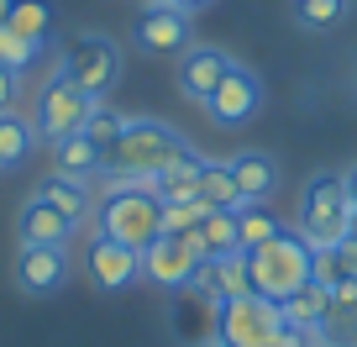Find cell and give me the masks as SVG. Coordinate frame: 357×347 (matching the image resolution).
Listing matches in <instances>:
<instances>
[{
    "label": "cell",
    "instance_id": "obj_1",
    "mask_svg": "<svg viewBox=\"0 0 357 347\" xmlns=\"http://www.w3.org/2000/svg\"><path fill=\"white\" fill-rule=\"evenodd\" d=\"M95 232L116 237V242L137 247L142 253L158 232H163V200H158L153 184L142 179H95Z\"/></svg>",
    "mask_w": 357,
    "mask_h": 347
},
{
    "label": "cell",
    "instance_id": "obj_2",
    "mask_svg": "<svg viewBox=\"0 0 357 347\" xmlns=\"http://www.w3.org/2000/svg\"><path fill=\"white\" fill-rule=\"evenodd\" d=\"M178 153H190V137L158 116H126L121 142L105 153V179H142L153 184Z\"/></svg>",
    "mask_w": 357,
    "mask_h": 347
},
{
    "label": "cell",
    "instance_id": "obj_3",
    "mask_svg": "<svg viewBox=\"0 0 357 347\" xmlns=\"http://www.w3.org/2000/svg\"><path fill=\"white\" fill-rule=\"evenodd\" d=\"M347 221H352V200H347L342 174H315L300 190V205H294V232L315 247V253H336L347 242Z\"/></svg>",
    "mask_w": 357,
    "mask_h": 347
},
{
    "label": "cell",
    "instance_id": "obj_4",
    "mask_svg": "<svg viewBox=\"0 0 357 347\" xmlns=\"http://www.w3.org/2000/svg\"><path fill=\"white\" fill-rule=\"evenodd\" d=\"M315 247L300 232H279L273 242H263L257 253H247V274H252V295L279 305L284 295H294L300 284H310Z\"/></svg>",
    "mask_w": 357,
    "mask_h": 347
},
{
    "label": "cell",
    "instance_id": "obj_5",
    "mask_svg": "<svg viewBox=\"0 0 357 347\" xmlns=\"http://www.w3.org/2000/svg\"><path fill=\"white\" fill-rule=\"evenodd\" d=\"M58 68L74 79L89 101H105V95L121 84V47L105 32H74L58 47Z\"/></svg>",
    "mask_w": 357,
    "mask_h": 347
},
{
    "label": "cell",
    "instance_id": "obj_6",
    "mask_svg": "<svg viewBox=\"0 0 357 347\" xmlns=\"http://www.w3.org/2000/svg\"><path fill=\"white\" fill-rule=\"evenodd\" d=\"M89 111H95V101H89L74 79L53 64V74L43 79V90H37V101H32V132H37V142L53 147V142H63V137L84 132Z\"/></svg>",
    "mask_w": 357,
    "mask_h": 347
},
{
    "label": "cell",
    "instance_id": "obj_7",
    "mask_svg": "<svg viewBox=\"0 0 357 347\" xmlns=\"http://www.w3.org/2000/svg\"><path fill=\"white\" fill-rule=\"evenodd\" d=\"M279 326H284V316H279L273 300H263V295H242V300L215 305L211 347H273Z\"/></svg>",
    "mask_w": 357,
    "mask_h": 347
},
{
    "label": "cell",
    "instance_id": "obj_8",
    "mask_svg": "<svg viewBox=\"0 0 357 347\" xmlns=\"http://www.w3.org/2000/svg\"><path fill=\"white\" fill-rule=\"evenodd\" d=\"M200 269H205V253L195 247L190 232H158L142 247V279L158 290H190Z\"/></svg>",
    "mask_w": 357,
    "mask_h": 347
},
{
    "label": "cell",
    "instance_id": "obj_9",
    "mask_svg": "<svg viewBox=\"0 0 357 347\" xmlns=\"http://www.w3.org/2000/svg\"><path fill=\"white\" fill-rule=\"evenodd\" d=\"M132 47L147 58H184L195 47V16L178 6H142L132 22Z\"/></svg>",
    "mask_w": 357,
    "mask_h": 347
},
{
    "label": "cell",
    "instance_id": "obj_10",
    "mask_svg": "<svg viewBox=\"0 0 357 347\" xmlns=\"http://www.w3.org/2000/svg\"><path fill=\"white\" fill-rule=\"evenodd\" d=\"M257 111H263V79H257V68L231 64V68H226V79L215 84V95L205 101V116H211V126H221V132H236V126H247Z\"/></svg>",
    "mask_w": 357,
    "mask_h": 347
},
{
    "label": "cell",
    "instance_id": "obj_11",
    "mask_svg": "<svg viewBox=\"0 0 357 347\" xmlns=\"http://www.w3.org/2000/svg\"><path fill=\"white\" fill-rule=\"evenodd\" d=\"M84 274H89V284L105 290V295L132 290V284L142 279V253L116 242V237H105V232H89L84 237Z\"/></svg>",
    "mask_w": 357,
    "mask_h": 347
},
{
    "label": "cell",
    "instance_id": "obj_12",
    "mask_svg": "<svg viewBox=\"0 0 357 347\" xmlns=\"http://www.w3.org/2000/svg\"><path fill=\"white\" fill-rule=\"evenodd\" d=\"M236 58L226 53V47H211V43H195L184 58H174V84H178V95L184 101H195V105H205L215 95V84L226 79V68H231Z\"/></svg>",
    "mask_w": 357,
    "mask_h": 347
},
{
    "label": "cell",
    "instance_id": "obj_13",
    "mask_svg": "<svg viewBox=\"0 0 357 347\" xmlns=\"http://www.w3.org/2000/svg\"><path fill=\"white\" fill-rule=\"evenodd\" d=\"M16 290L22 295H58L74 274L68 247H16Z\"/></svg>",
    "mask_w": 357,
    "mask_h": 347
},
{
    "label": "cell",
    "instance_id": "obj_14",
    "mask_svg": "<svg viewBox=\"0 0 357 347\" xmlns=\"http://www.w3.org/2000/svg\"><path fill=\"white\" fill-rule=\"evenodd\" d=\"M79 226L68 221L63 211L43 200V195H26V205L16 211V242L22 247H68Z\"/></svg>",
    "mask_w": 357,
    "mask_h": 347
},
{
    "label": "cell",
    "instance_id": "obj_15",
    "mask_svg": "<svg viewBox=\"0 0 357 347\" xmlns=\"http://www.w3.org/2000/svg\"><path fill=\"white\" fill-rule=\"evenodd\" d=\"M195 290H200L211 305H226V300H242V295H252L247 253H231V258H205V269L195 274Z\"/></svg>",
    "mask_w": 357,
    "mask_h": 347
},
{
    "label": "cell",
    "instance_id": "obj_16",
    "mask_svg": "<svg viewBox=\"0 0 357 347\" xmlns=\"http://www.w3.org/2000/svg\"><path fill=\"white\" fill-rule=\"evenodd\" d=\"M231 174H236V184H242V195L252 205H263L268 195L279 190V158L263 153V147H242V153L231 158Z\"/></svg>",
    "mask_w": 357,
    "mask_h": 347
},
{
    "label": "cell",
    "instance_id": "obj_17",
    "mask_svg": "<svg viewBox=\"0 0 357 347\" xmlns=\"http://www.w3.org/2000/svg\"><path fill=\"white\" fill-rule=\"evenodd\" d=\"M53 174L95 184V179L105 174V153H100L95 142H89L84 132H74V137H63V142H53Z\"/></svg>",
    "mask_w": 357,
    "mask_h": 347
},
{
    "label": "cell",
    "instance_id": "obj_18",
    "mask_svg": "<svg viewBox=\"0 0 357 347\" xmlns=\"http://www.w3.org/2000/svg\"><path fill=\"white\" fill-rule=\"evenodd\" d=\"M32 195H43L53 211H63L74 226H84V216L95 211V184H84V179H63V174H47L43 184H37Z\"/></svg>",
    "mask_w": 357,
    "mask_h": 347
},
{
    "label": "cell",
    "instance_id": "obj_19",
    "mask_svg": "<svg viewBox=\"0 0 357 347\" xmlns=\"http://www.w3.org/2000/svg\"><path fill=\"white\" fill-rule=\"evenodd\" d=\"M200 205L205 211H242V205H252L242 195V184H236L231 163H215V158H205L200 168Z\"/></svg>",
    "mask_w": 357,
    "mask_h": 347
},
{
    "label": "cell",
    "instance_id": "obj_20",
    "mask_svg": "<svg viewBox=\"0 0 357 347\" xmlns=\"http://www.w3.org/2000/svg\"><path fill=\"white\" fill-rule=\"evenodd\" d=\"M200 168H205V158L195 153V147H190V153H178L174 163L153 179L158 200H163V205H168V200H200Z\"/></svg>",
    "mask_w": 357,
    "mask_h": 347
},
{
    "label": "cell",
    "instance_id": "obj_21",
    "mask_svg": "<svg viewBox=\"0 0 357 347\" xmlns=\"http://www.w3.org/2000/svg\"><path fill=\"white\" fill-rule=\"evenodd\" d=\"M195 247H200L205 258H231L242 253V237H236V211H205L200 226H195Z\"/></svg>",
    "mask_w": 357,
    "mask_h": 347
},
{
    "label": "cell",
    "instance_id": "obj_22",
    "mask_svg": "<svg viewBox=\"0 0 357 347\" xmlns=\"http://www.w3.org/2000/svg\"><path fill=\"white\" fill-rule=\"evenodd\" d=\"M279 316L289 326H326L331 321V295H326V284H300L294 295H284L279 300Z\"/></svg>",
    "mask_w": 357,
    "mask_h": 347
},
{
    "label": "cell",
    "instance_id": "obj_23",
    "mask_svg": "<svg viewBox=\"0 0 357 347\" xmlns=\"http://www.w3.org/2000/svg\"><path fill=\"white\" fill-rule=\"evenodd\" d=\"M11 32H22L26 43H37L47 53V43H53V32H58V11L47 6V0H16L11 6Z\"/></svg>",
    "mask_w": 357,
    "mask_h": 347
},
{
    "label": "cell",
    "instance_id": "obj_24",
    "mask_svg": "<svg viewBox=\"0 0 357 347\" xmlns=\"http://www.w3.org/2000/svg\"><path fill=\"white\" fill-rule=\"evenodd\" d=\"M289 16L300 32H336L352 16V0H289Z\"/></svg>",
    "mask_w": 357,
    "mask_h": 347
},
{
    "label": "cell",
    "instance_id": "obj_25",
    "mask_svg": "<svg viewBox=\"0 0 357 347\" xmlns=\"http://www.w3.org/2000/svg\"><path fill=\"white\" fill-rule=\"evenodd\" d=\"M32 142H37V132H32V116H22V111H0V168H16V163H26Z\"/></svg>",
    "mask_w": 357,
    "mask_h": 347
},
{
    "label": "cell",
    "instance_id": "obj_26",
    "mask_svg": "<svg viewBox=\"0 0 357 347\" xmlns=\"http://www.w3.org/2000/svg\"><path fill=\"white\" fill-rule=\"evenodd\" d=\"M284 232V221L268 205H242L236 211V237H242V253H257L263 242H273V237Z\"/></svg>",
    "mask_w": 357,
    "mask_h": 347
},
{
    "label": "cell",
    "instance_id": "obj_27",
    "mask_svg": "<svg viewBox=\"0 0 357 347\" xmlns=\"http://www.w3.org/2000/svg\"><path fill=\"white\" fill-rule=\"evenodd\" d=\"M121 132H126V116L111 111L105 101H95V111H89V121H84V137L100 147V153H111V147L121 142Z\"/></svg>",
    "mask_w": 357,
    "mask_h": 347
},
{
    "label": "cell",
    "instance_id": "obj_28",
    "mask_svg": "<svg viewBox=\"0 0 357 347\" xmlns=\"http://www.w3.org/2000/svg\"><path fill=\"white\" fill-rule=\"evenodd\" d=\"M37 58H43V47H37V43H26V37L11 32V27H0V64L11 68V74H26Z\"/></svg>",
    "mask_w": 357,
    "mask_h": 347
},
{
    "label": "cell",
    "instance_id": "obj_29",
    "mask_svg": "<svg viewBox=\"0 0 357 347\" xmlns=\"http://www.w3.org/2000/svg\"><path fill=\"white\" fill-rule=\"evenodd\" d=\"M200 216H205L200 200H168V205H163V232H195V226H200Z\"/></svg>",
    "mask_w": 357,
    "mask_h": 347
},
{
    "label": "cell",
    "instance_id": "obj_30",
    "mask_svg": "<svg viewBox=\"0 0 357 347\" xmlns=\"http://www.w3.org/2000/svg\"><path fill=\"white\" fill-rule=\"evenodd\" d=\"M326 295H331V321L336 316H342V321H357V274H342Z\"/></svg>",
    "mask_w": 357,
    "mask_h": 347
},
{
    "label": "cell",
    "instance_id": "obj_31",
    "mask_svg": "<svg viewBox=\"0 0 357 347\" xmlns=\"http://www.w3.org/2000/svg\"><path fill=\"white\" fill-rule=\"evenodd\" d=\"M273 347H331V342H326V326H289L284 321Z\"/></svg>",
    "mask_w": 357,
    "mask_h": 347
},
{
    "label": "cell",
    "instance_id": "obj_32",
    "mask_svg": "<svg viewBox=\"0 0 357 347\" xmlns=\"http://www.w3.org/2000/svg\"><path fill=\"white\" fill-rule=\"evenodd\" d=\"M16 101H22V74L0 64V111H16Z\"/></svg>",
    "mask_w": 357,
    "mask_h": 347
},
{
    "label": "cell",
    "instance_id": "obj_33",
    "mask_svg": "<svg viewBox=\"0 0 357 347\" xmlns=\"http://www.w3.org/2000/svg\"><path fill=\"white\" fill-rule=\"evenodd\" d=\"M342 184H347V200H352V211H357V163L342 174Z\"/></svg>",
    "mask_w": 357,
    "mask_h": 347
},
{
    "label": "cell",
    "instance_id": "obj_34",
    "mask_svg": "<svg viewBox=\"0 0 357 347\" xmlns=\"http://www.w3.org/2000/svg\"><path fill=\"white\" fill-rule=\"evenodd\" d=\"M336 258H342L347 274H357V247H336Z\"/></svg>",
    "mask_w": 357,
    "mask_h": 347
},
{
    "label": "cell",
    "instance_id": "obj_35",
    "mask_svg": "<svg viewBox=\"0 0 357 347\" xmlns=\"http://www.w3.org/2000/svg\"><path fill=\"white\" fill-rule=\"evenodd\" d=\"M174 6H178V11H190V16H195V11H205L211 0H174Z\"/></svg>",
    "mask_w": 357,
    "mask_h": 347
},
{
    "label": "cell",
    "instance_id": "obj_36",
    "mask_svg": "<svg viewBox=\"0 0 357 347\" xmlns=\"http://www.w3.org/2000/svg\"><path fill=\"white\" fill-rule=\"evenodd\" d=\"M342 247H357V211H352V221H347V242Z\"/></svg>",
    "mask_w": 357,
    "mask_h": 347
},
{
    "label": "cell",
    "instance_id": "obj_37",
    "mask_svg": "<svg viewBox=\"0 0 357 347\" xmlns=\"http://www.w3.org/2000/svg\"><path fill=\"white\" fill-rule=\"evenodd\" d=\"M11 6H16V0H0V27L11 22Z\"/></svg>",
    "mask_w": 357,
    "mask_h": 347
},
{
    "label": "cell",
    "instance_id": "obj_38",
    "mask_svg": "<svg viewBox=\"0 0 357 347\" xmlns=\"http://www.w3.org/2000/svg\"><path fill=\"white\" fill-rule=\"evenodd\" d=\"M147 6H174V0H147Z\"/></svg>",
    "mask_w": 357,
    "mask_h": 347
}]
</instances>
